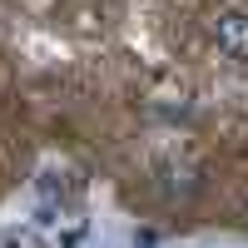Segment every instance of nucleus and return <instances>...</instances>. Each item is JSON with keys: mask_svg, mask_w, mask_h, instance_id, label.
<instances>
[{"mask_svg": "<svg viewBox=\"0 0 248 248\" xmlns=\"http://www.w3.org/2000/svg\"><path fill=\"white\" fill-rule=\"evenodd\" d=\"M209 40L218 45V55L248 60V10H218L209 25Z\"/></svg>", "mask_w": 248, "mask_h": 248, "instance_id": "f257e3e1", "label": "nucleus"}, {"mask_svg": "<svg viewBox=\"0 0 248 248\" xmlns=\"http://www.w3.org/2000/svg\"><path fill=\"white\" fill-rule=\"evenodd\" d=\"M199 189H203V184H199V169H194V164L169 159V164L159 169V194L169 199V203H189Z\"/></svg>", "mask_w": 248, "mask_h": 248, "instance_id": "f03ea898", "label": "nucleus"}, {"mask_svg": "<svg viewBox=\"0 0 248 248\" xmlns=\"http://www.w3.org/2000/svg\"><path fill=\"white\" fill-rule=\"evenodd\" d=\"M243 229H248V203H243Z\"/></svg>", "mask_w": 248, "mask_h": 248, "instance_id": "7ed1b4c3", "label": "nucleus"}]
</instances>
